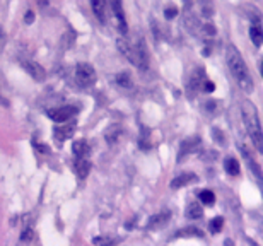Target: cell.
<instances>
[{
  "label": "cell",
  "instance_id": "1",
  "mask_svg": "<svg viewBox=\"0 0 263 246\" xmlns=\"http://www.w3.org/2000/svg\"><path fill=\"white\" fill-rule=\"evenodd\" d=\"M226 63L229 67V72L234 77V80L238 82V86L241 87L245 92H253V77L249 74L248 67H246V62L243 60L241 53L238 51V48L234 45H227L226 46Z\"/></svg>",
  "mask_w": 263,
  "mask_h": 246
},
{
  "label": "cell",
  "instance_id": "2",
  "mask_svg": "<svg viewBox=\"0 0 263 246\" xmlns=\"http://www.w3.org/2000/svg\"><path fill=\"white\" fill-rule=\"evenodd\" d=\"M243 122H245V128L248 132L249 138H251L253 145L256 147V151L263 152V134H262V123H260L258 113L256 108L249 101L243 103Z\"/></svg>",
  "mask_w": 263,
  "mask_h": 246
},
{
  "label": "cell",
  "instance_id": "3",
  "mask_svg": "<svg viewBox=\"0 0 263 246\" xmlns=\"http://www.w3.org/2000/svg\"><path fill=\"white\" fill-rule=\"evenodd\" d=\"M76 80L80 87H93L96 84V70L91 63L80 62L76 67Z\"/></svg>",
  "mask_w": 263,
  "mask_h": 246
},
{
  "label": "cell",
  "instance_id": "4",
  "mask_svg": "<svg viewBox=\"0 0 263 246\" xmlns=\"http://www.w3.org/2000/svg\"><path fill=\"white\" fill-rule=\"evenodd\" d=\"M202 145V140H200L199 135H191V137L185 138L180 144V152H178V161H181L183 157H186L188 154H193L197 152Z\"/></svg>",
  "mask_w": 263,
  "mask_h": 246
},
{
  "label": "cell",
  "instance_id": "5",
  "mask_svg": "<svg viewBox=\"0 0 263 246\" xmlns=\"http://www.w3.org/2000/svg\"><path fill=\"white\" fill-rule=\"evenodd\" d=\"M74 115H77V108H74V106H60V108L48 109V116H50L55 123L69 122Z\"/></svg>",
  "mask_w": 263,
  "mask_h": 246
},
{
  "label": "cell",
  "instance_id": "6",
  "mask_svg": "<svg viewBox=\"0 0 263 246\" xmlns=\"http://www.w3.org/2000/svg\"><path fill=\"white\" fill-rule=\"evenodd\" d=\"M205 80H207V76H205L203 67H197V69L191 72L190 80H188V91H190V94H193V92H200Z\"/></svg>",
  "mask_w": 263,
  "mask_h": 246
},
{
  "label": "cell",
  "instance_id": "7",
  "mask_svg": "<svg viewBox=\"0 0 263 246\" xmlns=\"http://www.w3.org/2000/svg\"><path fill=\"white\" fill-rule=\"evenodd\" d=\"M22 67H24L26 72H28L34 80H38V82L45 80V77H46L45 69L40 65V63H36L34 60H22Z\"/></svg>",
  "mask_w": 263,
  "mask_h": 246
},
{
  "label": "cell",
  "instance_id": "8",
  "mask_svg": "<svg viewBox=\"0 0 263 246\" xmlns=\"http://www.w3.org/2000/svg\"><path fill=\"white\" fill-rule=\"evenodd\" d=\"M134 46H135V55H137V67L142 70H147L149 51H147V46H145V41L140 38V40H137V43H135Z\"/></svg>",
  "mask_w": 263,
  "mask_h": 246
},
{
  "label": "cell",
  "instance_id": "9",
  "mask_svg": "<svg viewBox=\"0 0 263 246\" xmlns=\"http://www.w3.org/2000/svg\"><path fill=\"white\" fill-rule=\"evenodd\" d=\"M76 132V123H63V125H58V127L53 128V135H55V140L58 144L65 142L67 138H70Z\"/></svg>",
  "mask_w": 263,
  "mask_h": 246
},
{
  "label": "cell",
  "instance_id": "10",
  "mask_svg": "<svg viewBox=\"0 0 263 246\" xmlns=\"http://www.w3.org/2000/svg\"><path fill=\"white\" fill-rule=\"evenodd\" d=\"M118 50L123 53V57L126 58V60L130 62V63H134V65H137V55H135V46L130 41L123 40V38H120L118 40Z\"/></svg>",
  "mask_w": 263,
  "mask_h": 246
},
{
  "label": "cell",
  "instance_id": "11",
  "mask_svg": "<svg viewBox=\"0 0 263 246\" xmlns=\"http://www.w3.org/2000/svg\"><path fill=\"white\" fill-rule=\"evenodd\" d=\"M111 9L115 14L116 21H118V28L123 34L126 33V21H125V12H123V2L122 0H111Z\"/></svg>",
  "mask_w": 263,
  "mask_h": 246
},
{
  "label": "cell",
  "instance_id": "12",
  "mask_svg": "<svg viewBox=\"0 0 263 246\" xmlns=\"http://www.w3.org/2000/svg\"><path fill=\"white\" fill-rule=\"evenodd\" d=\"M185 28L190 34H199L202 31V24H200V19L195 14H191L190 11H186L185 14Z\"/></svg>",
  "mask_w": 263,
  "mask_h": 246
},
{
  "label": "cell",
  "instance_id": "13",
  "mask_svg": "<svg viewBox=\"0 0 263 246\" xmlns=\"http://www.w3.org/2000/svg\"><path fill=\"white\" fill-rule=\"evenodd\" d=\"M197 180H199V178H197V174L181 173V174H178L176 178H173V181H171V188L180 190V188H183V186H186V184L193 183V181H197Z\"/></svg>",
  "mask_w": 263,
  "mask_h": 246
},
{
  "label": "cell",
  "instance_id": "14",
  "mask_svg": "<svg viewBox=\"0 0 263 246\" xmlns=\"http://www.w3.org/2000/svg\"><path fill=\"white\" fill-rule=\"evenodd\" d=\"M239 151H241V156L245 157V161H246V164H248V168L253 171V174H255L258 180H262V169H260V164L255 161V157L251 156L248 152V149L245 147V145H239Z\"/></svg>",
  "mask_w": 263,
  "mask_h": 246
},
{
  "label": "cell",
  "instance_id": "15",
  "mask_svg": "<svg viewBox=\"0 0 263 246\" xmlns=\"http://www.w3.org/2000/svg\"><path fill=\"white\" fill-rule=\"evenodd\" d=\"M170 217H171V212H161V214H155L149 219V224H147V229H157V228H162L164 224L170 222Z\"/></svg>",
  "mask_w": 263,
  "mask_h": 246
},
{
  "label": "cell",
  "instance_id": "16",
  "mask_svg": "<svg viewBox=\"0 0 263 246\" xmlns=\"http://www.w3.org/2000/svg\"><path fill=\"white\" fill-rule=\"evenodd\" d=\"M74 171H76V174L80 178V180H84V178L89 174L91 171V163L87 157H80V159H76V163H74Z\"/></svg>",
  "mask_w": 263,
  "mask_h": 246
},
{
  "label": "cell",
  "instance_id": "17",
  "mask_svg": "<svg viewBox=\"0 0 263 246\" xmlns=\"http://www.w3.org/2000/svg\"><path fill=\"white\" fill-rule=\"evenodd\" d=\"M72 152L76 159H80V157H87L91 154V145L87 144L86 140H77L72 144Z\"/></svg>",
  "mask_w": 263,
  "mask_h": 246
},
{
  "label": "cell",
  "instance_id": "18",
  "mask_svg": "<svg viewBox=\"0 0 263 246\" xmlns=\"http://www.w3.org/2000/svg\"><path fill=\"white\" fill-rule=\"evenodd\" d=\"M91 5H93V12L97 21L106 22V0H93Z\"/></svg>",
  "mask_w": 263,
  "mask_h": 246
},
{
  "label": "cell",
  "instance_id": "19",
  "mask_svg": "<svg viewBox=\"0 0 263 246\" xmlns=\"http://www.w3.org/2000/svg\"><path fill=\"white\" fill-rule=\"evenodd\" d=\"M249 38H251L253 45L255 46H260L263 41V31H262V24H260V21H255L251 24V28H249Z\"/></svg>",
  "mask_w": 263,
  "mask_h": 246
},
{
  "label": "cell",
  "instance_id": "20",
  "mask_svg": "<svg viewBox=\"0 0 263 246\" xmlns=\"http://www.w3.org/2000/svg\"><path fill=\"white\" fill-rule=\"evenodd\" d=\"M185 215H186V219H191V221H199V219H202L203 217L202 205H199V203H190V205L186 207Z\"/></svg>",
  "mask_w": 263,
  "mask_h": 246
},
{
  "label": "cell",
  "instance_id": "21",
  "mask_svg": "<svg viewBox=\"0 0 263 246\" xmlns=\"http://www.w3.org/2000/svg\"><path fill=\"white\" fill-rule=\"evenodd\" d=\"M224 169H226L227 174H231V176H238L239 174V163L236 157H227L224 161Z\"/></svg>",
  "mask_w": 263,
  "mask_h": 246
},
{
  "label": "cell",
  "instance_id": "22",
  "mask_svg": "<svg viewBox=\"0 0 263 246\" xmlns=\"http://www.w3.org/2000/svg\"><path fill=\"white\" fill-rule=\"evenodd\" d=\"M191 236H197V238H202L203 232L199 228H185L180 231L174 232V238H191Z\"/></svg>",
  "mask_w": 263,
  "mask_h": 246
},
{
  "label": "cell",
  "instance_id": "23",
  "mask_svg": "<svg viewBox=\"0 0 263 246\" xmlns=\"http://www.w3.org/2000/svg\"><path fill=\"white\" fill-rule=\"evenodd\" d=\"M93 243L96 246H116L120 243L118 238H106V236H96L93 239Z\"/></svg>",
  "mask_w": 263,
  "mask_h": 246
},
{
  "label": "cell",
  "instance_id": "24",
  "mask_svg": "<svg viewBox=\"0 0 263 246\" xmlns=\"http://www.w3.org/2000/svg\"><path fill=\"white\" fill-rule=\"evenodd\" d=\"M199 199L203 205H214V203H216V195H214V192H210V190H202V192L199 193Z\"/></svg>",
  "mask_w": 263,
  "mask_h": 246
},
{
  "label": "cell",
  "instance_id": "25",
  "mask_svg": "<svg viewBox=\"0 0 263 246\" xmlns=\"http://www.w3.org/2000/svg\"><path fill=\"white\" fill-rule=\"evenodd\" d=\"M200 7H202V14L205 17L214 15V0H200Z\"/></svg>",
  "mask_w": 263,
  "mask_h": 246
},
{
  "label": "cell",
  "instance_id": "26",
  "mask_svg": "<svg viewBox=\"0 0 263 246\" xmlns=\"http://www.w3.org/2000/svg\"><path fill=\"white\" fill-rule=\"evenodd\" d=\"M222 226H224V219L222 217H214L212 221L209 222V231L212 232V234H217V232H220Z\"/></svg>",
  "mask_w": 263,
  "mask_h": 246
},
{
  "label": "cell",
  "instance_id": "27",
  "mask_svg": "<svg viewBox=\"0 0 263 246\" xmlns=\"http://www.w3.org/2000/svg\"><path fill=\"white\" fill-rule=\"evenodd\" d=\"M116 82H118L120 87H125V89H128V87H132V77H130L126 72L118 74V76H116Z\"/></svg>",
  "mask_w": 263,
  "mask_h": 246
},
{
  "label": "cell",
  "instance_id": "28",
  "mask_svg": "<svg viewBox=\"0 0 263 246\" xmlns=\"http://www.w3.org/2000/svg\"><path fill=\"white\" fill-rule=\"evenodd\" d=\"M32 239V228H29V226H26L24 231L21 232V241L24 243H29Z\"/></svg>",
  "mask_w": 263,
  "mask_h": 246
},
{
  "label": "cell",
  "instance_id": "29",
  "mask_svg": "<svg viewBox=\"0 0 263 246\" xmlns=\"http://www.w3.org/2000/svg\"><path fill=\"white\" fill-rule=\"evenodd\" d=\"M212 134H214V140L217 142V144H226V138H224V134L219 130V128H214L212 130Z\"/></svg>",
  "mask_w": 263,
  "mask_h": 246
},
{
  "label": "cell",
  "instance_id": "30",
  "mask_svg": "<svg viewBox=\"0 0 263 246\" xmlns=\"http://www.w3.org/2000/svg\"><path fill=\"white\" fill-rule=\"evenodd\" d=\"M202 31L207 34V36H214V34L217 33V31H216V26H214V24H205V26H202Z\"/></svg>",
  "mask_w": 263,
  "mask_h": 246
},
{
  "label": "cell",
  "instance_id": "31",
  "mask_svg": "<svg viewBox=\"0 0 263 246\" xmlns=\"http://www.w3.org/2000/svg\"><path fill=\"white\" fill-rule=\"evenodd\" d=\"M176 14H178V9L176 7H166L164 9V15H166V19H173V17H176Z\"/></svg>",
  "mask_w": 263,
  "mask_h": 246
},
{
  "label": "cell",
  "instance_id": "32",
  "mask_svg": "<svg viewBox=\"0 0 263 246\" xmlns=\"http://www.w3.org/2000/svg\"><path fill=\"white\" fill-rule=\"evenodd\" d=\"M214 89H216L214 82H212V80L207 79L205 82H203V86H202V92H214Z\"/></svg>",
  "mask_w": 263,
  "mask_h": 246
},
{
  "label": "cell",
  "instance_id": "33",
  "mask_svg": "<svg viewBox=\"0 0 263 246\" xmlns=\"http://www.w3.org/2000/svg\"><path fill=\"white\" fill-rule=\"evenodd\" d=\"M34 147H36L41 154H50V147H48V145H43V144H38V142H34Z\"/></svg>",
  "mask_w": 263,
  "mask_h": 246
},
{
  "label": "cell",
  "instance_id": "34",
  "mask_svg": "<svg viewBox=\"0 0 263 246\" xmlns=\"http://www.w3.org/2000/svg\"><path fill=\"white\" fill-rule=\"evenodd\" d=\"M32 21H34V12L28 11V12H26V15H24V22H26V24H31Z\"/></svg>",
  "mask_w": 263,
  "mask_h": 246
},
{
  "label": "cell",
  "instance_id": "35",
  "mask_svg": "<svg viewBox=\"0 0 263 246\" xmlns=\"http://www.w3.org/2000/svg\"><path fill=\"white\" fill-rule=\"evenodd\" d=\"M5 46V34H4V29H2V26H0V51H2V48Z\"/></svg>",
  "mask_w": 263,
  "mask_h": 246
},
{
  "label": "cell",
  "instance_id": "36",
  "mask_svg": "<svg viewBox=\"0 0 263 246\" xmlns=\"http://www.w3.org/2000/svg\"><path fill=\"white\" fill-rule=\"evenodd\" d=\"M191 4H193V0H185V11H190Z\"/></svg>",
  "mask_w": 263,
  "mask_h": 246
},
{
  "label": "cell",
  "instance_id": "37",
  "mask_svg": "<svg viewBox=\"0 0 263 246\" xmlns=\"http://www.w3.org/2000/svg\"><path fill=\"white\" fill-rule=\"evenodd\" d=\"M224 246H234V243H232V239H226V241H224Z\"/></svg>",
  "mask_w": 263,
  "mask_h": 246
},
{
  "label": "cell",
  "instance_id": "38",
  "mask_svg": "<svg viewBox=\"0 0 263 246\" xmlns=\"http://www.w3.org/2000/svg\"><path fill=\"white\" fill-rule=\"evenodd\" d=\"M0 105H7V101H5V99L0 98Z\"/></svg>",
  "mask_w": 263,
  "mask_h": 246
}]
</instances>
